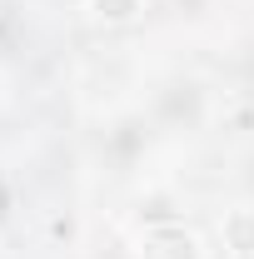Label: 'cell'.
<instances>
[{"instance_id": "1", "label": "cell", "mask_w": 254, "mask_h": 259, "mask_svg": "<svg viewBox=\"0 0 254 259\" xmlns=\"http://www.w3.org/2000/svg\"><path fill=\"white\" fill-rule=\"evenodd\" d=\"M140 259H199V239L180 225H155L140 239Z\"/></svg>"}, {"instance_id": "2", "label": "cell", "mask_w": 254, "mask_h": 259, "mask_svg": "<svg viewBox=\"0 0 254 259\" xmlns=\"http://www.w3.org/2000/svg\"><path fill=\"white\" fill-rule=\"evenodd\" d=\"M224 239L234 254H254V209H229L224 214Z\"/></svg>"}, {"instance_id": "3", "label": "cell", "mask_w": 254, "mask_h": 259, "mask_svg": "<svg viewBox=\"0 0 254 259\" xmlns=\"http://www.w3.org/2000/svg\"><path fill=\"white\" fill-rule=\"evenodd\" d=\"M90 5H95L100 20H115V25H120V20H135V15L145 10V0H90Z\"/></svg>"}]
</instances>
